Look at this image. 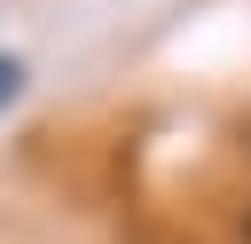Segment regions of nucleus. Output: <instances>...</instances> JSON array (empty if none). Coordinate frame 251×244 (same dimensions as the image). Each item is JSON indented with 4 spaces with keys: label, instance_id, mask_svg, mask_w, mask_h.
<instances>
[{
    "label": "nucleus",
    "instance_id": "nucleus-1",
    "mask_svg": "<svg viewBox=\"0 0 251 244\" xmlns=\"http://www.w3.org/2000/svg\"><path fill=\"white\" fill-rule=\"evenodd\" d=\"M16 94H24V63H16V55H0V110H8Z\"/></svg>",
    "mask_w": 251,
    "mask_h": 244
}]
</instances>
